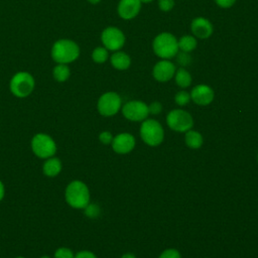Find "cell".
Wrapping results in <instances>:
<instances>
[{"label": "cell", "instance_id": "cell-14", "mask_svg": "<svg viewBox=\"0 0 258 258\" xmlns=\"http://www.w3.org/2000/svg\"><path fill=\"white\" fill-rule=\"evenodd\" d=\"M190 98L192 101L201 106L209 105L214 100V91L208 85H198L190 92Z\"/></svg>", "mask_w": 258, "mask_h": 258}, {"label": "cell", "instance_id": "cell-32", "mask_svg": "<svg viewBox=\"0 0 258 258\" xmlns=\"http://www.w3.org/2000/svg\"><path fill=\"white\" fill-rule=\"evenodd\" d=\"M5 196V186H4V183L0 180V202L3 200Z\"/></svg>", "mask_w": 258, "mask_h": 258}, {"label": "cell", "instance_id": "cell-28", "mask_svg": "<svg viewBox=\"0 0 258 258\" xmlns=\"http://www.w3.org/2000/svg\"><path fill=\"white\" fill-rule=\"evenodd\" d=\"M148 110H149V113L153 114V115H156V114H159L162 110V106L159 102H152L149 106H148Z\"/></svg>", "mask_w": 258, "mask_h": 258}, {"label": "cell", "instance_id": "cell-29", "mask_svg": "<svg viewBox=\"0 0 258 258\" xmlns=\"http://www.w3.org/2000/svg\"><path fill=\"white\" fill-rule=\"evenodd\" d=\"M99 139L100 141L103 143V144H109V143H112V140H113V136L110 132L108 131H104L102 132L100 135H99Z\"/></svg>", "mask_w": 258, "mask_h": 258}, {"label": "cell", "instance_id": "cell-20", "mask_svg": "<svg viewBox=\"0 0 258 258\" xmlns=\"http://www.w3.org/2000/svg\"><path fill=\"white\" fill-rule=\"evenodd\" d=\"M174 79L175 83L180 88H187L191 84V76L184 68H179L177 71H175Z\"/></svg>", "mask_w": 258, "mask_h": 258}, {"label": "cell", "instance_id": "cell-27", "mask_svg": "<svg viewBox=\"0 0 258 258\" xmlns=\"http://www.w3.org/2000/svg\"><path fill=\"white\" fill-rule=\"evenodd\" d=\"M159 258H180V254L175 249H168L162 252Z\"/></svg>", "mask_w": 258, "mask_h": 258}, {"label": "cell", "instance_id": "cell-17", "mask_svg": "<svg viewBox=\"0 0 258 258\" xmlns=\"http://www.w3.org/2000/svg\"><path fill=\"white\" fill-rule=\"evenodd\" d=\"M110 61H111L112 67L115 68L116 70H119V71L127 70L131 64L130 56L126 52L120 51V50L115 51L110 56Z\"/></svg>", "mask_w": 258, "mask_h": 258}, {"label": "cell", "instance_id": "cell-7", "mask_svg": "<svg viewBox=\"0 0 258 258\" xmlns=\"http://www.w3.org/2000/svg\"><path fill=\"white\" fill-rule=\"evenodd\" d=\"M101 41L108 50L117 51L125 44V35L119 28L109 26L102 31Z\"/></svg>", "mask_w": 258, "mask_h": 258}, {"label": "cell", "instance_id": "cell-3", "mask_svg": "<svg viewBox=\"0 0 258 258\" xmlns=\"http://www.w3.org/2000/svg\"><path fill=\"white\" fill-rule=\"evenodd\" d=\"M154 53L161 59H170L176 55L178 49L177 39L170 32H161L152 42Z\"/></svg>", "mask_w": 258, "mask_h": 258}, {"label": "cell", "instance_id": "cell-16", "mask_svg": "<svg viewBox=\"0 0 258 258\" xmlns=\"http://www.w3.org/2000/svg\"><path fill=\"white\" fill-rule=\"evenodd\" d=\"M62 169V163L59 158L55 156H51L45 159L42 165V171L45 176L54 177L57 176Z\"/></svg>", "mask_w": 258, "mask_h": 258}, {"label": "cell", "instance_id": "cell-11", "mask_svg": "<svg viewBox=\"0 0 258 258\" xmlns=\"http://www.w3.org/2000/svg\"><path fill=\"white\" fill-rule=\"evenodd\" d=\"M175 71L174 64L169 59H161L154 64L152 75L156 81L163 83L172 79Z\"/></svg>", "mask_w": 258, "mask_h": 258}, {"label": "cell", "instance_id": "cell-2", "mask_svg": "<svg viewBox=\"0 0 258 258\" xmlns=\"http://www.w3.org/2000/svg\"><path fill=\"white\" fill-rule=\"evenodd\" d=\"M64 200L73 209H85L90 204V190L81 180L71 181L64 189Z\"/></svg>", "mask_w": 258, "mask_h": 258}, {"label": "cell", "instance_id": "cell-6", "mask_svg": "<svg viewBox=\"0 0 258 258\" xmlns=\"http://www.w3.org/2000/svg\"><path fill=\"white\" fill-rule=\"evenodd\" d=\"M140 134L143 141L150 145V146H156L161 143L163 140V128L157 122L153 119L145 120L140 128Z\"/></svg>", "mask_w": 258, "mask_h": 258}, {"label": "cell", "instance_id": "cell-25", "mask_svg": "<svg viewBox=\"0 0 258 258\" xmlns=\"http://www.w3.org/2000/svg\"><path fill=\"white\" fill-rule=\"evenodd\" d=\"M100 213V209L97 205L95 204H89L86 208H85V214L87 217L90 218H96Z\"/></svg>", "mask_w": 258, "mask_h": 258}, {"label": "cell", "instance_id": "cell-12", "mask_svg": "<svg viewBox=\"0 0 258 258\" xmlns=\"http://www.w3.org/2000/svg\"><path fill=\"white\" fill-rule=\"evenodd\" d=\"M190 30L196 37L205 39L212 35L214 31V27L209 19L200 16V17H196L191 21Z\"/></svg>", "mask_w": 258, "mask_h": 258}, {"label": "cell", "instance_id": "cell-15", "mask_svg": "<svg viewBox=\"0 0 258 258\" xmlns=\"http://www.w3.org/2000/svg\"><path fill=\"white\" fill-rule=\"evenodd\" d=\"M135 145L134 137L129 133L118 134L112 140V147L117 153H128L130 152Z\"/></svg>", "mask_w": 258, "mask_h": 258}, {"label": "cell", "instance_id": "cell-36", "mask_svg": "<svg viewBox=\"0 0 258 258\" xmlns=\"http://www.w3.org/2000/svg\"><path fill=\"white\" fill-rule=\"evenodd\" d=\"M40 258H49V256H47V255H42Z\"/></svg>", "mask_w": 258, "mask_h": 258}, {"label": "cell", "instance_id": "cell-9", "mask_svg": "<svg viewBox=\"0 0 258 258\" xmlns=\"http://www.w3.org/2000/svg\"><path fill=\"white\" fill-rule=\"evenodd\" d=\"M97 108L101 115L113 116L121 108V98L115 92H107L99 98Z\"/></svg>", "mask_w": 258, "mask_h": 258}, {"label": "cell", "instance_id": "cell-18", "mask_svg": "<svg viewBox=\"0 0 258 258\" xmlns=\"http://www.w3.org/2000/svg\"><path fill=\"white\" fill-rule=\"evenodd\" d=\"M52 77L58 83H64L71 77V69L66 63H57L52 70Z\"/></svg>", "mask_w": 258, "mask_h": 258}, {"label": "cell", "instance_id": "cell-10", "mask_svg": "<svg viewBox=\"0 0 258 258\" xmlns=\"http://www.w3.org/2000/svg\"><path fill=\"white\" fill-rule=\"evenodd\" d=\"M122 113L128 120L142 121L149 114L148 106L141 101H129L122 107Z\"/></svg>", "mask_w": 258, "mask_h": 258}, {"label": "cell", "instance_id": "cell-26", "mask_svg": "<svg viewBox=\"0 0 258 258\" xmlns=\"http://www.w3.org/2000/svg\"><path fill=\"white\" fill-rule=\"evenodd\" d=\"M174 6V0H158V7L161 11H170Z\"/></svg>", "mask_w": 258, "mask_h": 258}, {"label": "cell", "instance_id": "cell-22", "mask_svg": "<svg viewBox=\"0 0 258 258\" xmlns=\"http://www.w3.org/2000/svg\"><path fill=\"white\" fill-rule=\"evenodd\" d=\"M109 57L108 49L104 46H97L92 52V59L96 63H104Z\"/></svg>", "mask_w": 258, "mask_h": 258}, {"label": "cell", "instance_id": "cell-37", "mask_svg": "<svg viewBox=\"0 0 258 258\" xmlns=\"http://www.w3.org/2000/svg\"><path fill=\"white\" fill-rule=\"evenodd\" d=\"M15 258H25V257H23V256H17V257H15Z\"/></svg>", "mask_w": 258, "mask_h": 258}, {"label": "cell", "instance_id": "cell-31", "mask_svg": "<svg viewBox=\"0 0 258 258\" xmlns=\"http://www.w3.org/2000/svg\"><path fill=\"white\" fill-rule=\"evenodd\" d=\"M215 2L222 8H229L236 2V0H215Z\"/></svg>", "mask_w": 258, "mask_h": 258}, {"label": "cell", "instance_id": "cell-35", "mask_svg": "<svg viewBox=\"0 0 258 258\" xmlns=\"http://www.w3.org/2000/svg\"><path fill=\"white\" fill-rule=\"evenodd\" d=\"M153 0H140V2L141 3H150V2H152Z\"/></svg>", "mask_w": 258, "mask_h": 258}, {"label": "cell", "instance_id": "cell-21", "mask_svg": "<svg viewBox=\"0 0 258 258\" xmlns=\"http://www.w3.org/2000/svg\"><path fill=\"white\" fill-rule=\"evenodd\" d=\"M185 142L188 147L192 149H198L203 144V137L199 132L188 130L186 131V134H185Z\"/></svg>", "mask_w": 258, "mask_h": 258}, {"label": "cell", "instance_id": "cell-4", "mask_svg": "<svg viewBox=\"0 0 258 258\" xmlns=\"http://www.w3.org/2000/svg\"><path fill=\"white\" fill-rule=\"evenodd\" d=\"M35 81L28 72H17L10 80L9 89L13 96L17 98H26L34 90Z\"/></svg>", "mask_w": 258, "mask_h": 258}, {"label": "cell", "instance_id": "cell-1", "mask_svg": "<svg viewBox=\"0 0 258 258\" xmlns=\"http://www.w3.org/2000/svg\"><path fill=\"white\" fill-rule=\"evenodd\" d=\"M81 49L79 44L69 38H61L56 40L50 50L51 58L56 63H66L69 64L80 56Z\"/></svg>", "mask_w": 258, "mask_h": 258}, {"label": "cell", "instance_id": "cell-34", "mask_svg": "<svg viewBox=\"0 0 258 258\" xmlns=\"http://www.w3.org/2000/svg\"><path fill=\"white\" fill-rule=\"evenodd\" d=\"M88 2H90L91 4H98L101 0H87Z\"/></svg>", "mask_w": 258, "mask_h": 258}, {"label": "cell", "instance_id": "cell-30", "mask_svg": "<svg viewBox=\"0 0 258 258\" xmlns=\"http://www.w3.org/2000/svg\"><path fill=\"white\" fill-rule=\"evenodd\" d=\"M74 258H97V257L93 252L88 251V250H83V251H80L77 254H75Z\"/></svg>", "mask_w": 258, "mask_h": 258}, {"label": "cell", "instance_id": "cell-24", "mask_svg": "<svg viewBox=\"0 0 258 258\" xmlns=\"http://www.w3.org/2000/svg\"><path fill=\"white\" fill-rule=\"evenodd\" d=\"M190 100V94H188L185 91H179L176 93L175 97H174V101L177 105L179 106H184L186 105Z\"/></svg>", "mask_w": 258, "mask_h": 258}, {"label": "cell", "instance_id": "cell-33", "mask_svg": "<svg viewBox=\"0 0 258 258\" xmlns=\"http://www.w3.org/2000/svg\"><path fill=\"white\" fill-rule=\"evenodd\" d=\"M121 258H136L133 254H130V253H127V254H124Z\"/></svg>", "mask_w": 258, "mask_h": 258}, {"label": "cell", "instance_id": "cell-23", "mask_svg": "<svg viewBox=\"0 0 258 258\" xmlns=\"http://www.w3.org/2000/svg\"><path fill=\"white\" fill-rule=\"evenodd\" d=\"M75 253L68 247H59L54 251L53 258H74Z\"/></svg>", "mask_w": 258, "mask_h": 258}, {"label": "cell", "instance_id": "cell-8", "mask_svg": "<svg viewBox=\"0 0 258 258\" xmlns=\"http://www.w3.org/2000/svg\"><path fill=\"white\" fill-rule=\"evenodd\" d=\"M167 125L174 131L186 132L192 126V118L186 111L175 109L168 113L166 117Z\"/></svg>", "mask_w": 258, "mask_h": 258}, {"label": "cell", "instance_id": "cell-13", "mask_svg": "<svg viewBox=\"0 0 258 258\" xmlns=\"http://www.w3.org/2000/svg\"><path fill=\"white\" fill-rule=\"evenodd\" d=\"M140 0H120L117 7V12L122 19H133L141 9Z\"/></svg>", "mask_w": 258, "mask_h": 258}, {"label": "cell", "instance_id": "cell-19", "mask_svg": "<svg viewBox=\"0 0 258 258\" xmlns=\"http://www.w3.org/2000/svg\"><path fill=\"white\" fill-rule=\"evenodd\" d=\"M177 44H178V49H180L183 52H190L192 51L197 45H198V41L196 36L192 35H183L181 36L178 40H177Z\"/></svg>", "mask_w": 258, "mask_h": 258}, {"label": "cell", "instance_id": "cell-5", "mask_svg": "<svg viewBox=\"0 0 258 258\" xmlns=\"http://www.w3.org/2000/svg\"><path fill=\"white\" fill-rule=\"evenodd\" d=\"M30 146L34 155L41 159L54 156L57 149L53 138L45 133H36L31 139Z\"/></svg>", "mask_w": 258, "mask_h": 258}]
</instances>
